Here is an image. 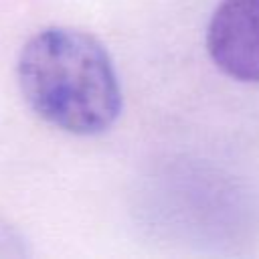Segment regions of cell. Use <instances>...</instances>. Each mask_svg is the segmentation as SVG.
<instances>
[{
	"label": "cell",
	"mask_w": 259,
	"mask_h": 259,
	"mask_svg": "<svg viewBox=\"0 0 259 259\" xmlns=\"http://www.w3.org/2000/svg\"><path fill=\"white\" fill-rule=\"evenodd\" d=\"M16 79L28 107L73 136L107 132L121 113V87L107 49L71 26L42 28L22 47Z\"/></svg>",
	"instance_id": "cell-1"
},
{
	"label": "cell",
	"mask_w": 259,
	"mask_h": 259,
	"mask_svg": "<svg viewBox=\"0 0 259 259\" xmlns=\"http://www.w3.org/2000/svg\"><path fill=\"white\" fill-rule=\"evenodd\" d=\"M206 51L225 75L259 83V0H221L206 26Z\"/></svg>",
	"instance_id": "cell-2"
},
{
	"label": "cell",
	"mask_w": 259,
	"mask_h": 259,
	"mask_svg": "<svg viewBox=\"0 0 259 259\" xmlns=\"http://www.w3.org/2000/svg\"><path fill=\"white\" fill-rule=\"evenodd\" d=\"M28 255L30 249L24 235L4 217H0V259H22Z\"/></svg>",
	"instance_id": "cell-3"
}]
</instances>
